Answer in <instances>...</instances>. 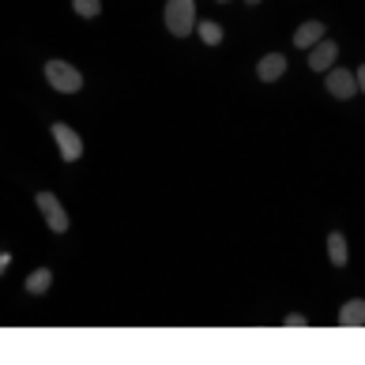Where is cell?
Instances as JSON below:
<instances>
[{
	"mask_svg": "<svg viewBox=\"0 0 365 365\" xmlns=\"http://www.w3.org/2000/svg\"><path fill=\"white\" fill-rule=\"evenodd\" d=\"M328 256L335 267H346V237L335 230V234H328Z\"/></svg>",
	"mask_w": 365,
	"mask_h": 365,
	"instance_id": "cell-10",
	"label": "cell"
},
{
	"mask_svg": "<svg viewBox=\"0 0 365 365\" xmlns=\"http://www.w3.org/2000/svg\"><path fill=\"white\" fill-rule=\"evenodd\" d=\"M72 8H76V16H83V19H94L102 11V0H72Z\"/></svg>",
	"mask_w": 365,
	"mask_h": 365,
	"instance_id": "cell-12",
	"label": "cell"
},
{
	"mask_svg": "<svg viewBox=\"0 0 365 365\" xmlns=\"http://www.w3.org/2000/svg\"><path fill=\"white\" fill-rule=\"evenodd\" d=\"M38 207H42V215H46V222H49L53 234H64V230H68V215H64L61 200L53 192H38Z\"/></svg>",
	"mask_w": 365,
	"mask_h": 365,
	"instance_id": "cell-3",
	"label": "cell"
},
{
	"mask_svg": "<svg viewBox=\"0 0 365 365\" xmlns=\"http://www.w3.org/2000/svg\"><path fill=\"white\" fill-rule=\"evenodd\" d=\"M249 4H260V0H249Z\"/></svg>",
	"mask_w": 365,
	"mask_h": 365,
	"instance_id": "cell-16",
	"label": "cell"
},
{
	"mask_svg": "<svg viewBox=\"0 0 365 365\" xmlns=\"http://www.w3.org/2000/svg\"><path fill=\"white\" fill-rule=\"evenodd\" d=\"M49 282H53V272H49V267H38V272L26 279V290H31V294H46Z\"/></svg>",
	"mask_w": 365,
	"mask_h": 365,
	"instance_id": "cell-11",
	"label": "cell"
},
{
	"mask_svg": "<svg viewBox=\"0 0 365 365\" xmlns=\"http://www.w3.org/2000/svg\"><path fill=\"white\" fill-rule=\"evenodd\" d=\"M46 79H49V87H57L64 94H76L79 87H83L79 68H72V64H64V61H49L46 64Z\"/></svg>",
	"mask_w": 365,
	"mask_h": 365,
	"instance_id": "cell-2",
	"label": "cell"
},
{
	"mask_svg": "<svg viewBox=\"0 0 365 365\" xmlns=\"http://www.w3.org/2000/svg\"><path fill=\"white\" fill-rule=\"evenodd\" d=\"M358 91H365V64L358 68Z\"/></svg>",
	"mask_w": 365,
	"mask_h": 365,
	"instance_id": "cell-15",
	"label": "cell"
},
{
	"mask_svg": "<svg viewBox=\"0 0 365 365\" xmlns=\"http://www.w3.org/2000/svg\"><path fill=\"white\" fill-rule=\"evenodd\" d=\"M335 53H339V46H335V42H328V38H320V42L313 46V49H309V68H313V72H328L331 68V61H335Z\"/></svg>",
	"mask_w": 365,
	"mask_h": 365,
	"instance_id": "cell-5",
	"label": "cell"
},
{
	"mask_svg": "<svg viewBox=\"0 0 365 365\" xmlns=\"http://www.w3.org/2000/svg\"><path fill=\"white\" fill-rule=\"evenodd\" d=\"M282 324H287V328H309V324H305V317H297V313H290V317L282 320Z\"/></svg>",
	"mask_w": 365,
	"mask_h": 365,
	"instance_id": "cell-14",
	"label": "cell"
},
{
	"mask_svg": "<svg viewBox=\"0 0 365 365\" xmlns=\"http://www.w3.org/2000/svg\"><path fill=\"white\" fill-rule=\"evenodd\" d=\"M328 94H335V98H354L358 94V76H350L343 68L328 72Z\"/></svg>",
	"mask_w": 365,
	"mask_h": 365,
	"instance_id": "cell-6",
	"label": "cell"
},
{
	"mask_svg": "<svg viewBox=\"0 0 365 365\" xmlns=\"http://www.w3.org/2000/svg\"><path fill=\"white\" fill-rule=\"evenodd\" d=\"M320 38H324V23L309 19V23H302V26L294 31V46H297V49H313Z\"/></svg>",
	"mask_w": 365,
	"mask_h": 365,
	"instance_id": "cell-8",
	"label": "cell"
},
{
	"mask_svg": "<svg viewBox=\"0 0 365 365\" xmlns=\"http://www.w3.org/2000/svg\"><path fill=\"white\" fill-rule=\"evenodd\" d=\"M53 140L61 143V158L64 162H76L79 155H83V140H79L68 125H53Z\"/></svg>",
	"mask_w": 365,
	"mask_h": 365,
	"instance_id": "cell-4",
	"label": "cell"
},
{
	"mask_svg": "<svg viewBox=\"0 0 365 365\" xmlns=\"http://www.w3.org/2000/svg\"><path fill=\"white\" fill-rule=\"evenodd\" d=\"M365 324V302H346L339 309V328H361Z\"/></svg>",
	"mask_w": 365,
	"mask_h": 365,
	"instance_id": "cell-9",
	"label": "cell"
},
{
	"mask_svg": "<svg viewBox=\"0 0 365 365\" xmlns=\"http://www.w3.org/2000/svg\"><path fill=\"white\" fill-rule=\"evenodd\" d=\"M200 38H204L207 46H219L222 42V26L219 23H200Z\"/></svg>",
	"mask_w": 365,
	"mask_h": 365,
	"instance_id": "cell-13",
	"label": "cell"
},
{
	"mask_svg": "<svg viewBox=\"0 0 365 365\" xmlns=\"http://www.w3.org/2000/svg\"><path fill=\"white\" fill-rule=\"evenodd\" d=\"M166 26H170V34L188 38V31L196 26V4L192 0H166Z\"/></svg>",
	"mask_w": 365,
	"mask_h": 365,
	"instance_id": "cell-1",
	"label": "cell"
},
{
	"mask_svg": "<svg viewBox=\"0 0 365 365\" xmlns=\"http://www.w3.org/2000/svg\"><path fill=\"white\" fill-rule=\"evenodd\" d=\"M282 72H287V57H282V53H267V57H260V64H256V76H260L264 83H275Z\"/></svg>",
	"mask_w": 365,
	"mask_h": 365,
	"instance_id": "cell-7",
	"label": "cell"
}]
</instances>
